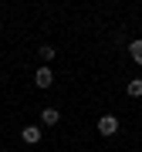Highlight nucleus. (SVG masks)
<instances>
[{
    "instance_id": "3",
    "label": "nucleus",
    "mask_w": 142,
    "mask_h": 152,
    "mask_svg": "<svg viewBox=\"0 0 142 152\" xmlns=\"http://www.w3.org/2000/svg\"><path fill=\"white\" fill-rule=\"evenodd\" d=\"M119 132V118L115 115H98V135H115Z\"/></svg>"
},
{
    "instance_id": "2",
    "label": "nucleus",
    "mask_w": 142,
    "mask_h": 152,
    "mask_svg": "<svg viewBox=\"0 0 142 152\" xmlns=\"http://www.w3.org/2000/svg\"><path fill=\"white\" fill-rule=\"evenodd\" d=\"M41 135H44L41 125H24V129H20V142H27V145H37Z\"/></svg>"
},
{
    "instance_id": "5",
    "label": "nucleus",
    "mask_w": 142,
    "mask_h": 152,
    "mask_svg": "<svg viewBox=\"0 0 142 152\" xmlns=\"http://www.w3.org/2000/svg\"><path fill=\"white\" fill-rule=\"evenodd\" d=\"M125 95L129 98H142V78H129L125 81Z\"/></svg>"
},
{
    "instance_id": "4",
    "label": "nucleus",
    "mask_w": 142,
    "mask_h": 152,
    "mask_svg": "<svg viewBox=\"0 0 142 152\" xmlns=\"http://www.w3.org/2000/svg\"><path fill=\"white\" fill-rule=\"evenodd\" d=\"M61 122V112L58 108H41V125H48V129H54Z\"/></svg>"
},
{
    "instance_id": "7",
    "label": "nucleus",
    "mask_w": 142,
    "mask_h": 152,
    "mask_svg": "<svg viewBox=\"0 0 142 152\" xmlns=\"http://www.w3.org/2000/svg\"><path fill=\"white\" fill-rule=\"evenodd\" d=\"M37 54H41V61H44V64H48V61H54V58H58V51L51 48V44H41V51H37Z\"/></svg>"
},
{
    "instance_id": "6",
    "label": "nucleus",
    "mask_w": 142,
    "mask_h": 152,
    "mask_svg": "<svg viewBox=\"0 0 142 152\" xmlns=\"http://www.w3.org/2000/svg\"><path fill=\"white\" fill-rule=\"evenodd\" d=\"M129 58H132V61H135V64H142V37L129 44Z\"/></svg>"
},
{
    "instance_id": "1",
    "label": "nucleus",
    "mask_w": 142,
    "mask_h": 152,
    "mask_svg": "<svg viewBox=\"0 0 142 152\" xmlns=\"http://www.w3.org/2000/svg\"><path fill=\"white\" fill-rule=\"evenodd\" d=\"M34 85H37V88H44V91H48V88L54 85V71H51L48 64H41L37 71H34Z\"/></svg>"
}]
</instances>
